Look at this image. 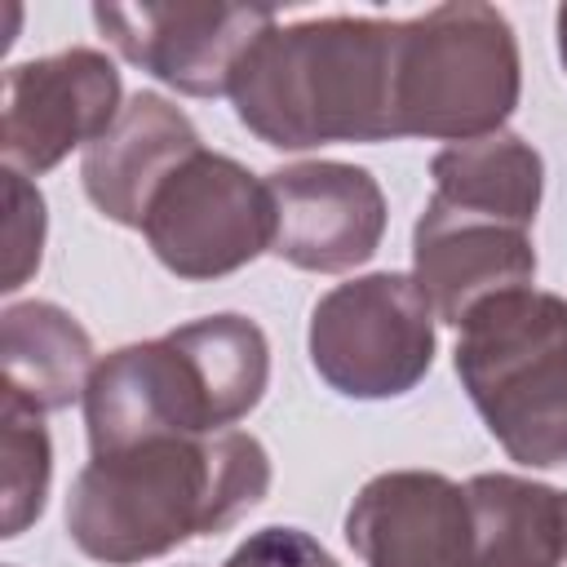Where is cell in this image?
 I'll use <instances>...</instances> for the list:
<instances>
[{
    "label": "cell",
    "mask_w": 567,
    "mask_h": 567,
    "mask_svg": "<svg viewBox=\"0 0 567 567\" xmlns=\"http://www.w3.org/2000/svg\"><path fill=\"white\" fill-rule=\"evenodd\" d=\"M270 492V456L248 430L195 439H146L93 456L66 496L71 545L106 567L173 554L217 536Z\"/></svg>",
    "instance_id": "obj_1"
},
{
    "label": "cell",
    "mask_w": 567,
    "mask_h": 567,
    "mask_svg": "<svg viewBox=\"0 0 567 567\" xmlns=\"http://www.w3.org/2000/svg\"><path fill=\"white\" fill-rule=\"evenodd\" d=\"M399 18H306L270 27L244 58L230 102L239 124L275 151L390 142Z\"/></svg>",
    "instance_id": "obj_2"
},
{
    "label": "cell",
    "mask_w": 567,
    "mask_h": 567,
    "mask_svg": "<svg viewBox=\"0 0 567 567\" xmlns=\"http://www.w3.org/2000/svg\"><path fill=\"white\" fill-rule=\"evenodd\" d=\"M270 385V341L235 310L204 315L155 341L97 359L84 385L89 452H124L146 439H195L244 421Z\"/></svg>",
    "instance_id": "obj_3"
},
{
    "label": "cell",
    "mask_w": 567,
    "mask_h": 567,
    "mask_svg": "<svg viewBox=\"0 0 567 567\" xmlns=\"http://www.w3.org/2000/svg\"><path fill=\"white\" fill-rule=\"evenodd\" d=\"M452 363L509 461L567 465V297L532 284L487 297L465 315Z\"/></svg>",
    "instance_id": "obj_4"
},
{
    "label": "cell",
    "mask_w": 567,
    "mask_h": 567,
    "mask_svg": "<svg viewBox=\"0 0 567 567\" xmlns=\"http://www.w3.org/2000/svg\"><path fill=\"white\" fill-rule=\"evenodd\" d=\"M523 93V58L496 4L452 0L399 18L394 128L399 137L474 142L501 133Z\"/></svg>",
    "instance_id": "obj_5"
},
{
    "label": "cell",
    "mask_w": 567,
    "mask_h": 567,
    "mask_svg": "<svg viewBox=\"0 0 567 567\" xmlns=\"http://www.w3.org/2000/svg\"><path fill=\"white\" fill-rule=\"evenodd\" d=\"M310 368L346 399H399L434 363V310L412 275L372 270L323 292L310 310Z\"/></svg>",
    "instance_id": "obj_6"
},
{
    "label": "cell",
    "mask_w": 567,
    "mask_h": 567,
    "mask_svg": "<svg viewBox=\"0 0 567 567\" xmlns=\"http://www.w3.org/2000/svg\"><path fill=\"white\" fill-rule=\"evenodd\" d=\"M142 235L155 261L190 284L221 279L270 252L275 204L266 177L221 151H195L155 190Z\"/></svg>",
    "instance_id": "obj_7"
},
{
    "label": "cell",
    "mask_w": 567,
    "mask_h": 567,
    "mask_svg": "<svg viewBox=\"0 0 567 567\" xmlns=\"http://www.w3.org/2000/svg\"><path fill=\"white\" fill-rule=\"evenodd\" d=\"M106 44L186 97L230 93L248 49L279 22L270 4H93Z\"/></svg>",
    "instance_id": "obj_8"
},
{
    "label": "cell",
    "mask_w": 567,
    "mask_h": 567,
    "mask_svg": "<svg viewBox=\"0 0 567 567\" xmlns=\"http://www.w3.org/2000/svg\"><path fill=\"white\" fill-rule=\"evenodd\" d=\"M124 84L106 53L97 49H62L49 58L13 62L4 71L0 102V155L4 168L22 177H40L58 168L75 146H93L120 106Z\"/></svg>",
    "instance_id": "obj_9"
},
{
    "label": "cell",
    "mask_w": 567,
    "mask_h": 567,
    "mask_svg": "<svg viewBox=\"0 0 567 567\" xmlns=\"http://www.w3.org/2000/svg\"><path fill=\"white\" fill-rule=\"evenodd\" d=\"M275 204L270 252L310 275H341L377 257L385 239V195L377 177L341 159H301L266 173Z\"/></svg>",
    "instance_id": "obj_10"
},
{
    "label": "cell",
    "mask_w": 567,
    "mask_h": 567,
    "mask_svg": "<svg viewBox=\"0 0 567 567\" xmlns=\"http://www.w3.org/2000/svg\"><path fill=\"white\" fill-rule=\"evenodd\" d=\"M412 279L434 319L461 328L487 297L536 279L532 230L430 195L412 226Z\"/></svg>",
    "instance_id": "obj_11"
},
{
    "label": "cell",
    "mask_w": 567,
    "mask_h": 567,
    "mask_svg": "<svg viewBox=\"0 0 567 567\" xmlns=\"http://www.w3.org/2000/svg\"><path fill=\"white\" fill-rule=\"evenodd\" d=\"M363 567H474L470 496L439 470H385L346 509Z\"/></svg>",
    "instance_id": "obj_12"
},
{
    "label": "cell",
    "mask_w": 567,
    "mask_h": 567,
    "mask_svg": "<svg viewBox=\"0 0 567 567\" xmlns=\"http://www.w3.org/2000/svg\"><path fill=\"white\" fill-rule=\"evenodd\" d=\"M195 151H204V142L182 106L159 93H133L115 124L84 151L80 182L106 221L142 230L155 190Z\"/></svg>",
    "instance_id": "obj_13"
},
{
    "label": "cell",
    "mask_w": 567,
    "mask_h": 567,
    "mask_svg": "<svg viewBox=\"0 0 567 567\" xmlns=\"http://www.w3.org/2000/svg\"><path fill=\"white\" fill-rule=\"evenodd\" d=\"M93 337L53 301H13L0 315V399L31 412H62L84 399L93 377Z\"/></svg>",
    "instance_id": "obj_14"
},
{
    "label": "cell",
    "mask_w": 567,
    "mask_h": 567,
    "mask_svg": "<svg viewBox=\"0 0 567 567\" xmlns=\"http://www.w3.org/2000/svg\"><path fill=\"white\" fill-rule=\"evenodd\" d=\"M465 496L474 518V567H563V492L523 474H474Z\"/></svg>",
    "instance_id": "obj_15"
},
{
    "label": "cell",
    "mask_w": 567,
    "mask_h": 567,
    "mask_svg": "<svg viewBox=\"0 0 567 567\" xmlns=\"http://www.w3.org/2000/svg\"><path fill=\"white\" fill-rule=\"evenodd\" d=\"M430 177H434L439 199L470 208V213L505 217L527 230H532V221L540 213V195H545L540 151L509 128L443 146L430 159Z\"/></svg>",
    "instance_id": "obj_16"
},
{
    "label": "cell",
    "mask_w": 567,
    "mask_h": 567,
    "mask_svg": "<svg viewBox=\"0 0 567 567\" xmlns=\"http://www.w3.org/2000/svg\"><path fill=\"white\" fill-rule=\"evenodd\" d=\"M49 478H53V443L40 412L13 399H0V496H4L0 536L4 540L22 536L44 514Z\"/></svg>",
    "instance_id": "obj_17"
},
{
    "label": "cell",
    "mask_w": 567,
    "mask_h": 567,
    "mask_svg": "<svg viewBox=\"0 0 567 567\" xmlns=\"http://www.w3.org/2000/svg\"><path fill=\"white\" fill-rule=\"evenodd\" d=\"M4 279H0V292H18L35 270H40V257H44V195L35 190L31 177L4 168Z\"/></svg>",
    "instance_id": "obj_18"
},
{
    "label": "cell",
    "mask_w": 567,
    "mask_h": 567,
    "mask_svg": "<svg viewBox=\"0 0 567 567\" xmlns=\"http://www.w3.org/2000/svg\"><path fill=\"white\" fill-rule=\"evenodd\" d=\"M221 567H337V558L301 527H261Z\"/></svg>",
    "instance_id": "obj_19"
},
{
    "label": "cell",
    "mask_w": 567,
    "mask_h": 567,
    "mask_svg": "<svg viewBox=\"0 0 567 567\" xmlns=\"http://www.w3.org/2000/svg\"><path fill=\"white\" fill-rule=\"evenodd\" d=\"M554 27H558V58H563V71H567V4H558Z\"/></svg>",
    "instance_id": "obj_20"
},
{
    "label": "cell",
    "mask_w": 567,
    "mask_h": 567,
    "mask_svg": "<svg viewBox=\"0 0 567 567\" xmlns=\"http://www.w3.org/2000/svg\"><path fill=\"white\" fill-rule=\"evenodd\" d=\"M563 514H567V492H563Z\"/></svg>",
    "instance_id": "obj_21"
}]
</instances>
